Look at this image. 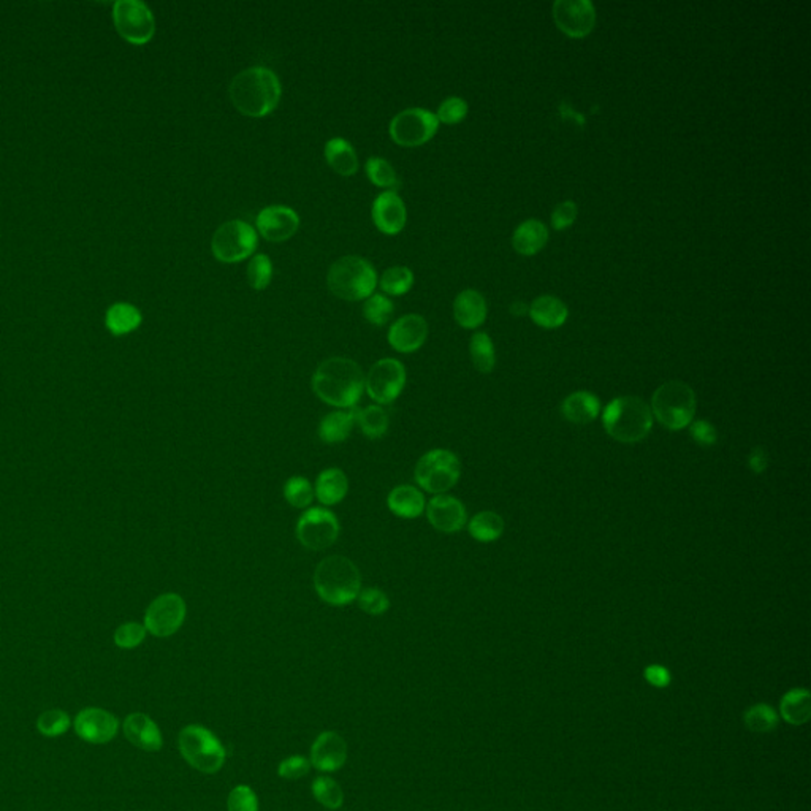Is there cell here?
Instances as JSON below:
<instances>
[{
  "label": "cell",
  "instance_id": "cell-1",
  "mask_svg": "<svg viewBox=\"0 0 811 811\" xmlns=\"http://www.w3.org/2000/svg\"><path fill=\"white\" fill-rule=\"evenodd\" d=\"M311 387L325 404L336 410H354L365 392V373L350 358L331 357L317 366Z\"/></svg>",
  "mask_w": 811,
  "mask_h": 811
},
{
  "label": "cell",
  "instance_id": "cell-2",
  "mask_svg": "<svg viewBox=\"0 0 811 811\" xmlns=\"http://www.w3.org/2000/svg\"><path fill=\"white\" fill-rule=\"evenodd\" d=\"M230 101L249 118H265L275 111L281 101V81L267 67H249L230 83Z\"/></svg>",
  "mask_w": 811,
  "mask_h": 811
},
{
  "label": "cell",
  "instance_id": "cell-3",
  "mask_svg": "<svg viewBox=\"0 0 811 811\" xmlns=\"http://www.w3.org/2000/svg\"><path fill=\"white\" fill-rule=\"evenodd\" d=\"M317 596L331 607L356 603L362 591V574L349 558L331 555L323 558L314 570Z\"/></svg>",
  "mask_w": 811,
  "mask_h": 811
},
{
  "label": "cell",
  "instance_id": "cell-4",
  "mask_svg": "<svg viewBox=\"0 0 811 811\" xmlns=\"http://www.w3.org/2000/svg\"><path fill=\"white\" fill-rule=\"evenodd\" d=\"M603 423L607 435L615 441L639 443L648 436L653 427V414L642 398L621 396L605 408Z\"/></svg>",
  "mask_w": 811,
  "mask_h": 811
},
{
  "label": "cell",
  "instance_id": "cell-5",
  "mask_svg": "<svg viewBox=\"0 0 811 811\" xmlns=\"http://www.w3.org/2000/svg\"><path fill=\"white\" fill-rule=\"evenodd\" d=\"M327 282L333 295L346 302H360L375 294L377 273L373 263L357 255H346L329 269Z\"/></svg>",
  "mask_w": 811,
  "mask_h": 811
},
{
  "label": "cell",
  "instance_id": "cell-6",
  "mask_svg": "<svg viewBox=\"0 0 811 811\" xmlns=\"http://www.w3.org/2000/svg\"><path fill=\"white\" fill-rule=\"evenodd\" d=\"M696 406L694 390L682 381H671L655 392L650 410L664 428L677 431L692 423Z\"/></svg>",
  "mask_w": 811,
  "mask_h": 811
},
{
  "label": "cell",
  "instance_id": "cell-7",
  "mask_svg": "<svg viewBox=\"0 0 811 811\" xmlns=\"http://www.w3.org/2000/svg\"><path fill=\"white\" fill-rule=\"evenodd\" d=\"M178 745L186 763L201 773L211 775L221 771L225 764L227 753L224 745L213 732L203 726L190 724L188 727H184L180 732Z\"/></svg>",
  "mask_w": 811,
  "mask_h": 811
},
{
  "label": "cell",
  "instance_id": "cell-8",
  "mask_svg": "<svg viewBox=\"0 0 811 811\" xmlns=\"http://www.w3.org/2000/svg\"><path fill=\"white\" fill-rule=\"evenodd\" d=\"M462 476L460 458L447 449H433L419 458L414 479L420 489L431 495H444L454 489Z\"/></svg>",
  "mask_w": 811,
  "mask_h": 811
},
{
  "label": "cell",
  "instance_id": "cell-9",
  "mask_svg": "<svg viewBox=\"0 0 811 811\" xmlns=\"http://www.w3.org/2000/svg\"><path fill=\"white\" fill-rule=\"evenodd\" d=\"M259 244L257 230L248 222L228 221L222 224L213 235L211 251L219 262H242L254 254Z\"/></svg>",
  "mask_w": 811,
  "mask_h": 811
},
{
  "label": "cell",
  "instance_id": "cell-10",
  "mask_svg": "<svg viewBox=\"0 0 811 811\" xmlns=\"http://www.w3.org/2000/svg\"><path fill=\"white\" fill-rule=\"evenodd\" d=\"M341 533L338 516L327 507H308L296 522L295 534L304 549L321 551L335 545Z\"/></svg>",
  "mask_w": 811,
  "mask_h": 811
},
{
  "label": "cell",
  "instance_id": "cell-11",
  "mask_svg": "<svg viewBox=\"0 0 811 811\" xmlns=\"http://www.w3.org/2000/svg\"><path fill=\"white\" fill-rule=\"evenodd\" d=\"M439 128L436 114L425 108H408L390 122V137L396 145L414 148L428 143Z\"/></svg>",
  "mask_w": 811,
  "mask_h": 811
},
{
  "label": "cell",
  "instance_id": "cell-12",
  "mask_svg": "<svg viewBox=\"0 0 811 811\" xmlns=\"http://www.w3.org/2000/svg\"><path fill=\"white\" fill-rule=\"evenodd\" d=\"M406 381V368L400 360L381 358L365 375V390L379 406H387L401 396Z\"/></svg>",
  "mask_w": 811,
  "mask_h": 811
},
{
  "label": "cell",
  "instance_id": "cell-13",
  "mask_svg": "<svg viewBox=\"0 0 811 811\" xmlns=\"http://www.w3.org/2000/svg\"><path fill=\"white\" fill-rule=\"evenodd\" d=\"M114 26L124 40L134 45L148 43L155 32L154 14L140 0H119L114 4Z\"/></svg>",
  "mask_w": 811,
  "mask_h": 811
},
{
  "label": "cell",
  "instance_id": "cell-14",
  "mask_svg": "<svg viewBox=\"0 0 811 811\" xmlns=\"http://www.w3.org/2000/svg\"><path fill=\"white\" fill-rule=\"evenodd\" d=\"M188 605L178 593H163L149 604L145 613V628L154 637H170L181 630Z\"/></svg>",
  "mask_w": 811,
  "mask_h": 811
},
{
  "label": "cell",
  "instance_id": "cell-15",
  "mask_svg": "<svg viewBox=\"0 0 811 811\" xmlns=\"http://www.w3.org/2000/svg\"><path fill=\"white\" fill-rule=\"evenodd\" d=\"M553 20L570 39H584L596 26V10L590 0H557L553 4Z\"/></svg>",
  "mask_w": 811,
  "mask_h": 811
},
{
  "label": "cell",
  "instance_id": "cell-16",
  "mask_svg": "<svg viewBox=\"0 0 811 811\" xmlns=\"http://www.w3.org/2000/svg\"><path fill=\"white\" fill-rule=\"evenodd\" d=\"M300 227V217L295 211L282 205H273L263 208L257 219L255 228L260 235L271 242H287L295 235Z\"/></svg>",
  "mask_w": 811,
  "mask_h": 811
},
{
  "label": "cell",
  "instance_id": "cell-17",
  "mask_svg": "<svg viewBox=\"0 0 811 811\" xmlns=\"http://www.w3.org/2000/svg\"><path fill=\"white\" fill-rule=\"evenodd\" d=\"M425 514H427L429 525L435 530L447 533V534L462 530L468 522L466 507L463 506L462 501L458 498L450 497L445 493L429 499Z\"/></svg>",
  "mask_w": 811,
  "mask_h": 811
},
{
  "label": "cell",
  "instance_id": "cell-18",
  "mask_svg": "<svg viewBox=\"0 0 811 811\" xmlns=\"http://www.w3.org/2000/svg\"><path fill=\"white\" fill-rule=\"evenodd\" d=\"M119 721L103 709H84L75 719V731L89 744H108L118 734Z\"/></svg>",
  "mask_w": 811,
  "mask_h": 811
},
{
  "label": "cell",
  "instance_id": "cell-19",
  "mask_svg": "<svg viewBox=\"0 0 811 811\" xmlns=\"http://www.w3.org/2000/svg\"><path fill=\"white\" fill-rule=\"evenodd\" d=\"M389 344L400 354H412L422 348L428 338V323L420 314H406L392 323Z\"/></svg>",
  "mask_w": 811,
  "mask_h": 811
},
{
  "label": "cell",
  "instance_id": "cell-20",
  "mask_svg": "<svg viewBox=\"0 0 811 811\" xmlns=\"http://www.w3.org/2000/svg\"><path fill=\"white\" fill-rule=\"evenodd\" d=\"M371 216L375 227L385 235L400 234L408 219L406 207L401 197L395 190H385L375 197L371 208Z\"/></svg>",
  "mask_w": 811,
  "mask_h": 811
},
{
  "label": "cell",
  "instance_id": "cell-21",
  "mask_svg": "<svg viewBox=\"0 0 811 811\" xmlns=\"http://www.w3.org/2000/svg\"><path fill=\"white\" fill-rule=\"evenodd\" d=\"M348 761V744L336 732H322L311 746V764L319 771H336Z\"/></svg>",
  "mask_w": 811,
  "mask_h": 811
},
{
  "label": "cell",
  "instance_id": "cell-22",
  "mask_svg": "<svg viewBox=\"0 0 811 811\" xmlns=\"http://www.w3.org/2000/svg\"><path fill=\"white\" fill-rule=\"evenodd\" d=\"M124 734L130 744L145 751H159L163 745L159 726L145 713H132L124 721Z\"/></svg>",
  "mask_w": 811,
  "mask_h": 811
},
{
  "label": "cell",
  "instance_id": "cell-23",
  "mask_svg": "<svg viewBox=\"0 0 811 811\" xmlns=\"http://www.w3.org/2000/svg\"><path fill=\"white\" fill-rule=\"evenodd\" d=\"M387 506L393 516L404 520H414L427 509V499L422 489L410 483H402L392 489L387 497Z\"/></svg>",
  "mask_w": 811,
  "mask_h": 811
},
{
  "label": "cell",
  "instance_id": "cell-24",
  "mask_svg": "<svg viewBox=\"0 0 811 811\" xmlns=\"http://www.w3.org/2000/svg\"><path fill=\"white\" fill-rule=\"evenodd\" d=\"M487 302L480 292L466 288L456 295L454 302V317L463 329L474 330L487 319Z\"/></svg>",
  "mask_w": 811,
  "mask_h": 811
},
{
  "label": "cell",
  "instance_id": "cell-25",
  "mask_svg": "<svg viewBox=\"0 0 811 811\" xmlns=\"http://www.w3.org/2000/svg\"><path fill=\"white\" fill-rule=\"evenodd\" d=\"M349 493V479L339 468L323 470L314 483V497L323 507L342 503Z\"/></svg>",
  "mask_w": 811,
  "mask_h": 811
},
{
  "label": "cell",
  "instance_id": "cell-26",
  "mask_svg": "<svg viewBox=\"0 0 811 811\" xmlns=\"http://www.w3.org/2000/svg\"><path fill=\"white\" fill-rule=\"evenodd\" d=\"M357 425V410H335L323 417L319 423L317 435L329 445L341 444L352 435Z\"/></svg>",
  "mask_w": 811,
  "mask_h": 811
},
{
  "label": "cell",
  "instance_id": "cell-27",
  "mask_svg": "<svg viewBox=\"0 0 811 811\" xmlns=\"http://www.w3.org/2000/svg\"><path fill=\"white\" fill-rule=\"evenodd\" d=\"M530 315L536 325L551 330L561 327L568 321L569 311L563 300H560L557 296L542 295L537 296L536 300L531 303Z\"/></svg>",
  "mask_w": 811,
  "mask_h": 811
},
{
  "label": "cell",
  "instance_id": "cell-28",
  "mask_svg": "<svg viewBox=\"0 0 811 811\" xmlns=\"http://www.w3.org/2000/svg\"><path fill=\"white\" fill-rule=\"evenodd\" d=\"M549 242V230L543 225L542 222L537 219H528L522 222L514 232L512 236V244L518 254L536 255L539 251L545 248V244Z\"/></svg>",
  "mask_w": 811,
  "mask_h": 811
},
{
  "label": "cell",
  "instance_id": "cell-29",
  "mask_svg": "<svg viewBox=\"0 0 811 811\" xmlns=\"http://www.w3.org/2000/svg\"><path fill=\"white\" fill-rule=\"evenodd\" d=\"M323 155L329 162L331 170H335L338 175H356L357 170H358V157L349 141L344 140L341 137L331 138L325 145Z\"/></svg>",
  "mask_w": 811,
  "mask_h": 811
},
{
  "label": "cell",
  "instance_id": "cell-30",
  "mask_svg": "<svg viewBox=\"0 0 811 811\" xmlns=\"http://www.w3.org/2000/svg\"><path fill=\"white\" fill-rule=\"evenodd\" d=\"M561 412L568 422L586 425L599 414V400L590 392H576L564 400Z\"/></svg>",
  "mask_w": 811,
  "mask_h": 811
},
{
  "label": "cell",
  "instance_id": "cell-31",
  "mask_svg": "<svg viewBox=\"0 0 811 811\" xmlns=\"http://www.w3.org/2000/svg\"><path fill=\"white\" fill-rule=\"evenodd\" d=\"M107 329L116 336L128 335L138 329L141 323V313L134 304L116 303L108 309L105 315Z\"/></svg>",
  "mask_w": 811,
  "mask_h": 811
},
{
  "label": "cell",
  "instance_id": "cell-32",
  "mask_svg": "<svg viewBox=\"0 0 811 811\" xmlns=\"http://www.w3.org/2000/svg\"><path fill=\"white\" fill-rule=\"evenodd\" d=\"M357 425L368 439H381L389 431L390 417L379 404L357 410Z\"/></svg>",
  "mask_w": 811,
  "mask_h": 811
},
{
  "label": "cell",
  "instance_id": "cell-33",
  "mask_svg": "<svg viewBox=\"0 0 811 811\" xmlns=\"http://www.w3.org/2000/svg\"><path fill=\"white\" fill-rule=\"evenodd\" d=\"M781 715L792 726H802L810 719L811 699L807 690H792L781 701Z\"/></svg>",
  "mask_w": 811,
  "mask_h": 811
},
{
  "label": "cell",
  "instance_id": "cell-34",
  "mask_svg": "<svg viewBox=\"0 0 811 811\" xmlns=\"http://www.w3.org/2000/svg\"><path fill=\"white\" fill-rule=\"evenodd\" d=\"M468 530L479 542H493L504 533V520L491 510H483L471 518Z\"/></svg>",
  "mask_w": 811,
  "mask_h": 811
},
{
  "label": "cell",
  "instance_id": "cell-35",
  "mask_svg": "<svg viewBox=\"0 0 811 811\" xmlns=\"http://www.w3.org/2000/svg\"><path fill=\"white\" fill-rule=\"evenodd\" d=\"M470 352L472 365H474V368L479 373L489 375V373L493 371L495 363H497V356H495L493 341H491V338L487 333L477 331V333L472 335L470 342Z\"/></svg>",
  "mask_w": 811,
  "mask_h": 811
},
{
  "label": "cell",
  "instance_id": "cell-36",
  "mask_svg": "<svg viewBox=\"0 0 811 811\" xmlns=\"http://www.w3.org/2000/svg\"><path fill=\"white\" fill-rule=\"evenodd\" d=\"M284 498L295 509H308L314 501V485L304 476H292L284 483Z\"/></svg>",
  "mask_w": 811,
  "mask_h": 811
},
{
  "label": "cell",
  "instance_id": "cell-37",
  "mask_svg": "<svg viewBox=\"0 0 811 811\" xmlns=\"http://www.w3.org/2000/svg\"><path fill=\"white\" fill-rule=\"evenodd\" d=\"M366 175L369 181L373 182L377 188L390 189V190H398L401 186L400 178L396 175L395 168L392 167L390 162L381 157H371L365 165Z\"/></svg>",
  "mask_w": 811,
  "mask_h": 811
},
{
  "label": "cell",
  "instance_id": "cell-38",
  "mask_svg": "<svg viewBox=\"0 0 811 811\" xmlns=\"http://www.w3.org/2000/svg\"><path fill=\"white\" fill-rule=\"evenodd\" d=\"M379 286L387 295H406L414 286V273L408 267H392L383 271Z\"/></svg>",
  "mask_w": 811,
  "mask_h": 811
},
{
  "label": "cell",
  "instance_id": "cell-39",
  "mask_svg": "<svg viewBox=\"0 0 811 811\" xmlns=\"http://www.w3.org/2000/svg\"><path fill=\"white\" fill-rule=\"evenodd\" d=\"M313 794H314L315 800L329 810L341 808L342 802H344L341 786L338 785L333 778H315L313 781Z\"/></svg>",
  "mask_w": 811,
  "mask_h": 811
},
{
  "label": "cell",
  "instance_id": "cell-40",
  "mask_svg": "<svg viewBox=\"0 0 811 811\" xmlns=\"http://www.w3.org/2000/svg\"><path fill=\"white\" fill-rule=\"evenodd\" d=\"M395 311L393 303L383 294H373L366 298V302L363 304V315L369 323H373L375 327H383L389 322Z\"/></svg>",
  "mask_w": 811,
  "mask_h": 811
},
{
  "label": "cell",
  "instance_id": "cell-41",
  "mask_svg": "<svg viewBox=\"0 0 811 811\" xmlns=\"http://www.w3.org/2000/svg\"><path fill=\"white\" fill-rule=\"evenodd\" d=\"M745 726L751 732H758V734L773 731L778 726L777 713L771 710L769 705H754L745 713Z\"/></svg>",
  "mask_w": 811,
  "mask_h": 811
},
{
  "label": "cell",
  "instance_id": "cell-42",
  "mask_svg": "<svg viewBox=\"0 0 811 811\" xmlns=\"http://www.w3.org/2000/svg\"><path fill=\"white\" fill-rule=\"evenodd\" d=\"M273 276V263L267 254H255L248 265V282L254 290H263L269 286Z\"/></svg>",
  "mask_w": 811,
  "mask_h": 811
},
{
  "label": "cell",
  "instance_id": "cell-43",
  "mask_svg": "<svg viewBox=\"0 0 811 811\" xmlns=\"http://www.w3.org/2000/svg\"><path fill=\"white\" fill-rule=\"evenodd\" d=\"M357 603L365 613L373 615V617L383 615L390 609V597L387 596V593H383L381 588H375V586L362 588L360 595L357 597Z\"/></svg>",
  "mask_w": 811,
  "mask_h": 811
},
{
  "label": "cell",
  "instance_id": "cell-44",
  "mask_svg": "<svg viewBox=\"0 0 811 811\" xmlns=\"http://www.w3.org/2000/svg\"><path fill=\"white\" fill-rule=\"evenodd\" d=\"M37 727L45 737H59L70 727V718L66 711L54 709L41 713L37 719Z\"/></svg>",
  "mask_w": 811,
  "mask_h": 811
},
{
  "label": "cell",
  "instance_id": "cell-45",
  "mask_svg": "<svg viewBox=\"0 0 811 811\" xmlns=\"http://www.w3.org/2000/svg\"><path fill=\"white\" fill-rule=\"evenodd\" d=\"M146 632L148 630L145 628V624L135 623V621L121 624L118 630H114V644L122 650H132L143 644V640L146 639Z\"/></svg>",
  "mask_w": 811,
  "mask_h": 811
},
{
  "label": "cell",
  "instance_id": "cell-46",
  "mask_svg": "<svg viewBox=\"0 0 811 811\" xmlns=\"http://www.w3.org/2000/svg\"><path fill=\"white\" fill-rule=\"evenodd\" d=\"M468 114V103L462 97H447L437 108V121L444 124H458Z\"/></svg>",
  "mask_w": 811,
  "mask_h": 811
},
{
  "label": "cell",
  "instance_id": "cell-47",
  "mask_svg": "<svg viewBox=\"0 0 811 811\" xmlns=\"http://www.w3.org/2000/svg\"><path fill=\"white\" fill-rule=\"evenodd\" d=\"M228 811H259V800L249 786H236L227 800Z\"/></svg>",
  "mask_w": 811,
  "mask_h": 811
},
{
  "label": "cell",
  "instance_id": "cell-48",
  "mask_svg": "<svg viewBox=\"0 0 811 811\" xmlns=\"http://www.w3.org/2000/svg\"><path fill=\"white\" fill-rule=\"evenodd\" d=\"M577 215H578V208H577L574 201H561L560 205L555 207L553 213H551V217H550L551 227L555 228V230H564V228L569 227L576 222Z\"/></svg>",
  "mask_w": 811,
  "mask_h": 811
},
{
  "label": "cell",
  "instance_id": "cell-49",
  "mask_svg": "<svg viewBox=\"0 0 811 811\" xmlns=\"http://www.w3.org/2000/svg\"><path fill=\"white\" fill-rule=\"evenodd\" d=\"M309 767L311 763L304 756H290L279 764L278 773L284 780H298L308 773Z\"/></svg>",
  "mask_w": 811,
  "mask_h": 811
},
{
  "label": "cell",
  "instance_id": "cell-50",
  "mask_svg": "<svg viewBox=\"0 0 811 811\" xmlns=\"http://www.w3.org/2000/svg\"><path fill=\"white\" fill-rule=\"evenodd\" d=\"M690 431L692 439L696 443L701 444V445H704V447H709V445H713V444L717 443V429L711 423L705 422V420H698V422L691 425Z\"/></svg>",
  "mask_w": 811,
  "mask_h": 811
},
{
  "label": "cell",
  "instance_id": "cell-51",
  "mask_svg": "<svg viewBox=\"0 0 811 811\" xmlns=\"http://www.w3.org/2000/svg\"><path fill=\"white\" fill-rule=\"evenodd\" d=\"M645 678H647L653 686H657V688H664V686H667V684L671 683V675H669V672L666 671L661 666H650V667L645 671Z\"/></svg>",
  "mask_w": 811,
  "mask_h": 811
},
{
  "label": "cell",
  "instance_id": "cell-52",
  "mask_svg": "<svg viewBox=\"0 0 811 811\" xmlns=\"http://www.w3.org/2000/svg\"><path fill=\"white\" fill-rule=\"evenodd\" d=\"M767 455H765L764 449H754L751 452L750 455V468L753 470V472H756V474H761V472H764L765 468H767Z\"/></svg>",
  "mask_w": 811,
  "mask_h": 811
},
{
  "label": "cell",
  "instance_id": "cell-53",
  "mask_svg": "<svg viewBox=\"0 0 811 811\" xmlns=\"http://www.w3.org/2000/svg\"><path fill=\"white\" fill-rule=\"evenodd\" d=\"M510 311H512V314L524 315L526 314V313H530V308H528L525 303L516 302L512 304Z\"/></svg>",
  "mask_w": 811,
  "mask_h": 811
}]
</instances>
